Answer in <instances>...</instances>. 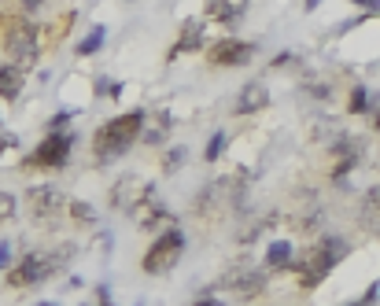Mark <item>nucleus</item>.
Returning a JSON list of instances; mask_svg holds the SVG:
<instances>
[{
  "label": "nucleus",
  "instance_id": "423d86ee",
  "mask_svg": "<svg viewBox=\"0 0 380 306\" xmlns=\"http://www.w3.org/2000/svg\"><path fill=\"white\" fill-rule=\"evenodd\" d=\"M74 141L78 137L71 133V129H63V133H48L26 155V166H34V170H63L67 159H71V151H74Z\"/></svg>",
  "mask_w": 380,
  "mask_h": 306
},
{
  "label": "nucleus",
  "instance_id": "9b49d317",
  "mask_svg": "<svg viewBox=\"0 0 380 306\" xmlns=\"http://www.w3.org/2000/svg\"><path fill=\"white\" fill-rule=\"evenodd\" d=\"M144 192H148V185L137 178V173H122V178L115 181V188H111V207L122 210V214H130L140 203Z\"/></svg>",
  "mask_w": 380,
  "mask_h": 306
},
{
  "label": "nucleus",
  "instance_id": "aec40b11",
  "mask_svg": "<svg viewBox=\"0 0 380 306\" xmlns=\"http://www.w3.org/2000/svg\"><path fill=\"white\" fill-rule=\"evenodd\" d=\"M71 222L81 225V229H93V225H96V207L86 203V200H74V203H71Z\"/></svg>",
  "mask_w": 380,
  "mask_h": 306
},
{
  "label": "nucleus",
  "instance_id": "5701e85b",
  "mask_svg": "<svg viewBox=\"0 0 380 306\" xmlns=\"http://www.w3.org/2000/svg\"><path fill=\"white\" fill-rule=\"evenodd\" d=\"M166 129H170V115H159V122H155L152 129H140V141H144V144H163Z\"/></svg>",
  "mask_w": 380,
  "mask_h": 306
},
{
  "label": "nucleus",
  "instance_id": "72a5a7b5",
  "mask_svg": "<svg viewBox=\"0 0 380 306\" xmlns=\"http://www.w3.org/2000/svg\"><path fill=\"white\" fill-rule=\"evenodd\" d=\"M19 4H23V8H26V11H37V8H41V4H45V0H19Z\"/></svg>",
  "mask_w": 380,
  "mask_h": 306
},
{
  "label": "nucleus",
  "instance_id": "f704fd0d",
  "mask_svg": "<svg viewBox=\"0 0 380 306\" xmlns=\"http://www.w3.org/2000/svg\"><path fill=\"white\" fill-rule=\"evenodd\" d=\"M303 4H307V11H314V8H318V4H322V0H303Z\"/></svg>",
  "mask_w": 380,
  "mask_h": 306
},
{
  "label": "nucleus",
  "instance_id": "20e7f679",
  "mask_svg": "<svg viewBox=\"0 0 380 306\" xmlns=\"http://www.w3.org/2000/svg\"><path fill=\"white\" fill-rule=\"evenodd\" d=\"M181 255H185V233H181V229H166V233L155 240V244L144 251L140 270H144L148 277H163L166 270L178 266Z\"/></svg>",
  "mask_w": 380,
  "mask_h": 306
},
{
  "label": "nucleus",
  "instance_id": "393cba45",
  "mask_svg": "<svg viewBox=\"0 0 380 306\" xmlns=\"http://www.w3.org/2000/svg\"><path fill=\"white\" fill-rule=\"evenodd\" d=\"M11 214H15V195L11 192H0V225H4Z\"/></svg>",
  "mask_w": 380,
  "mask_h": 306
},
{
  "label": "nucleus",
  "instance_id": "f03ea898",
  "mask_svg": "<svg viewBox=\"0 0 380 306\" xmlns=\"http://www.w3.org/2000/svg\"><path fill=\"white\" fill-rule=\"evenodd\" d=\"M144 118H148V111H125V115H115V118H108L96 133H93V155H96V163H111V159H118V155H125L137 141H140V129H144Z\"/></svg>",
  "mask_w": 380,
  "mask_h": 306
},
{
  "label": "nucleus",
  "instance_id": "bb28decb",
  "mask_svg": "<svg viewBox=\"0 0 380 306\" xmlns=\"http://www.w3.org/2000/svg\"><path fill=\"white\" fill-rule=\"evenodd\" d=\"M71 118H74L71 111H59V115H56V118H52V122H48L45 129H48V133H63V126H67Z\"/></svg>",
  "mask_w": 380,
  "mask_h": 306
},
{
  "label": "nucleus",
  "instance_id": "c85d7f7f",
  "mask_svg": "<svg viewBox=\"0 0 380 306\" xmlns=\"http://www.w3.org/2000/svg\"><path fill=\"white\" fill-rule=\"evenodd\" d=\"M188 306H225V299H218V295H200V299H192Z\"/></svg>",
  "mask_w": 380,
  "mask_h": 306
},
{
  "label": "nucleus",
  "instance_id": "9d476101",
  "mask_svg": "<svg viewBox=\"0 0 380 306\" xmlns=\"http://www.w3.org/2000/svg\"><path fill=\"white\" fill-rule=\"evenodd\" d=\"M266 273L262 270H244V266H237V270H229L225 277H222V284L218 288H229V292H237L240 299H255L262 288H266Z\"/></svg>",
  "mask_w": 380,
  "mask_h": 306
},
{
  "label": "nucleus",
  "instance_id": "b1692460",
  "mask_svg": "<svg viewBox=\"0 0 380 306\" xmlns=\"http://www.w3.org/2000/svg\"><path fill=\"white\" fill-rule=\"evenodd\" d=\"M222 148H225V129H218V133L207 141V151H203V159H207V163H218V159H222Z\"/></svg>",
  "mask_w": 380,
  "mask_h": 306
},
{
  "label": "nucleus",
  "instance_id": "f8f14e48",
  "mask_svg": "<svg viewBox=\"0 0 380 306\" xmlns=\"http://www.w3.org/2000/svg\"><path fill=\"white\" fill-rule=\"evenodd\" d=\"M332 181L340 185V181H347V173L358 166V159H362V144L358 141H351V137H344L340 144H336V151H332Z\"/></svg>",
  "mask_w": 380,
  "mask_h": 306
},
{
  "label": "nucleus",
  "instance_id": "c9c22d12",
  "mask_svg": "<svg viewBox=\"0 0 380 306\" xmlns=\"http://www.w3.org/2000/svg\"><path fill=\"white\" fill-rule=\"evenodd\" d=\"M37 306H59V302H37Z\"/></svg>",
  "mask_w": 380,
  "mask_h": 306
},
{
  "label": "nucleus",
  "instance_id": "4be33fe9",
  "mask_svg": "<svg viewBox=\"0 0 380 306\" xmlns=\"http://www.w3.org/2000/svg\"><path fill=\"white\" fill-rule=\"evenodd\" d=\"M185 159H188V148H181V144H174L170 151L163 155V173L170 178V173H178L181 166H185Z\"/></svg>",
  "mask_w": 380,
  "mask_h": 306
},
{
  "label": "nucleus",
  "instance_id": "2f4dec72",
  "mask_svg": "<svg viewBox=\"0 0 380 306\" xmlns=\"http://www.w3.org/2000/svg\"><path fill=\"white\" fill-rule=\"evenodd\" d=\"M19 141L11 137V133H4V129H0V151H4V148H15Z\"/></svg>",
  "mask_w": 380,
  "mask_h": 306
},
{
  "label": "nucleus",
  "instance_id": "2eb2a0df",
  "mask_svg": "<svg viewBox=\"0 0 380 306\" xmlns=\"http://www.w3.org/2000/svg\"><path fill=\"white\" fill-rule=\"evenodd\" d=\"M203 45V26L196 23V19H188V23L181 26V37H178V45L166 52V59H174V56H181V52H196Z\"/></svg>",
  "mask_w": 380,
  "mask_h": 306
},
{
  "label": "nucleus",
  "instance_id": "7c9ffc66",
  "mask_svg": "<svg viewBox=\"0 0 380 306\" xmlns=\"http://www.w3.org/2000/svg\"><path fill=\"white\" fill-rule=\"evenodd\" d=\"M96 292H100V302H96V306H115V302H111V292H108V284H100Z\"/></svg>",
  "mask_w": 380,
  "mask_h": 306
},
{
  "label": "nucleus",
  "instance_id": "6e6552de",
  "mask_svg": "<svg viewBox=\"0 0 380 306\" xmlns=\"http://www.w3.org/2000/svg\"><path fill=\"white\" fill-rule=\"evenodd\" d=\"M255 59V45L251 41H237V37H222V41H215L210 45V52H207V63L210 67H247V63Z\"/></svg>",
  "mask_w": 380,
  "mask_h": 306
},
{
  "label": "nucleus",
  "instance_id": "4468645a",
  "mask_svg": "<svg viewBox=\"0 0 380 306\" xmlns=\"http://www.w3.org/2000/svg\"><path fill=\"white\" fill-rule=\"evenodd\" d=\"M247 11V0H207V15L218 23H240Z\"/></svg>",
  "mask_w": 380,
  "mask_h": 306
},
{
  "label": "nucleus",
  "instance_id": "6ab92c4d",
  "mask_svg": "<svg viewBox=\"0 0 380 306\" xmlns=\"http://www.w3.org/2000/svg\"><path fill=\"white\" fill-rule=\"evenodd\" d=\"M103 37H108V26H93L86 37L78 41V56H96L103 49Z\"/></svg>",
  "mask_w": 380,
  "mask_h": 306
},
{
  "label": "nucleus",
  "instance_id": "a211bd4d",
  "mask_svg": "<svg viewBox=\"0 0 380 306\" xmlns=\"http://www.w3.org/2000/svg\"><path fill=\"white\" fill-rule=\"evenodd\" d=\"M376 214H380V188L373 185V188L366 192V203H362V225H366L369 233H376Z\"/></svg>",
  "mask_w": 380,
  "mask_h": 306
},
{
  "label": "nucleus",
  "instance_id": "39448f33",
  "mask_svg": "<svg viewBox=\"0 0 380 306\" xmlns=\"http://www.w3.org/2000/svg\"><path fill=\"white\" fill-rule=\"evenodd\" d=\"M4 49L11 56V67L15 71H30L37 56H41V34L30 26V23H8V34H4Z\"/></svg>",
  "mask_w": 380,
  "mask_h": 306
},
{
  "label": "nucleus",
  "instance_id": "473e14b6",
  "mask_svg": "<svg viewBox=\"0 0 380 306\" xmlns=\"http://www.w3.org/2000/svg\"><path fill=\"white\" fill-rule=\"evenodd\" d=\"M354 4L362 8V11H376V8H380V0H354Z\"/></svg>",
  "mask_w": 380,
  "mask_h": 306
},
{
  "label": "nucleus",
  "instance_id": "c756f323",
  "mask_svg": "<svg viewBox=\"0 0 380 306\" xmlns=\"http://www.w3.org/2000/svg\"><path fill=\"white\" fill-rule=\"evenodd\" d=\"M11 266V244L4 240V244H0V270H8Z\"/></svg>",
  "mask_w": 380,
  "mask_h": 306
},
{
  "label": "nucleus",
  "instance_id": "ddd939ff",
  "mask_svg": "<svg viewBox=\"0 0 380 306\" xmlns=\"http://www.w3.org/2000/svg\"><path fill=\"white\" fill-rule=\"evenodd\" d=\"M266 103H269L266 81H247L240 89V96H237V103H233V115H255V111H262Z\"/></svg>",
  "mask_w": 380,
  "mask_h": 306
},
{
  "label": "nucleus",
  "instance_id": "7ed1b4c3",
  "mask_svg": "<svg viewBox=\"0 0 380 306\" xmlns=\"http://www.w3.org/2000/svg\"><path fill=\"white\" fill-rule=\"evenodd\" d=\"M344 255H347V240L344 236H322L318 244H314L299 262H292V266H295V273H299L303 288H318V284L344 262Z\"/></svg>",
  "mask_w": 380,
  "mask_h": 306
},
{
  "label": "nucleus",
  "instance_id": "dca6fc26",
  "mask_svg": "<svg viewBox=\"0 0 380 306\" xmlns=\"http://www.w3.org/2000/svg\"><path fill=\"white\" fill-rule=\"evenodd\" d=\"M292 262H295V248L288 244V240H273V244L266 248V270H269V273L288 270Z\"/></svg>",
  "mask_w": 380,
  "mask_h": 306
},
{
  "label": "nucleus",
  "instance_id": "f3484780",
  "mask_svg": "<svg viewBox=\"0 0 380 306\" xmlns=\"http://www.w3.org/2000/svg\"><path fill=\"white\" fill-rule=\"evenodd\" d=\"M19 93H23V71L4 63L0 67V100H19Z\"/></svg>",
  "mask_w": 380,
  "mask_h": 306
},
{
  "label": "nucleus",
  "instance_id": "1a4fd4ad",
  "mask_svg": "<svg viewBox=\"0 0 380 306\" xmlns=\"http://www.w3.org/2000/svg\"><path fill=\"white\" fill-rule=\"evenodd\" d=\"M130 218H133V222L140 225V229H159V225H166V222H170V207H166L163 200H159V192L152 188V185H148V192L140 195V203L130 210Z\"/></svg>",
  "mask_w": 380,
  "mask_h": 306
},
{
  "label": "nucleus",
  "instance_id": "f257e3e1",
  "mask_svg": "<svg viewBox=\"0 0 380 306\" xmlns=\"http://www.w3.org/2000/svg\"><path fill=\"white\" fill-rule=\"evenodd\" d=\"M74 258V244H59V248H37V251H26L23 258L8 266V288H37V284L52 280L56 273H63Z\"/></svg>",
  "mask_w": 380,
  "mask_h": 306
},
{
  "label": "nucleus",
  "instance_id": "412c9836",
  "mask_svg": "<svg viewBox=\"0 0 380 306\" xmlns=\"http://www.w3.org/2000/svg\"><path fill=\"white\" fill-rule=\"evenodd\" d=\"M376 100V96H373ZM369 89H366V85H354V89H351V100H347V111L351 115H369Z\"/></svg>",
  "mask_w": 380,
  "mask_h": 306
},
{
  "label": "nucleus",
  "instance_id": "0eeeda50",
  "mask_svg": "<svg viewBox=\"0 0 380 306\" xmlns=\"http://www.w3.org/2000/svg\"><path fill=\"white\" fill-rule=\"evenodd\" d=\"M26 207H30V218L37 225H56L59 218H63V210H67V195H63L59 188H48V185H37V188H30V195H26Z\"/></svg>",
  "mask_w": 380,
  "mask_h": 306
},
{
  "label": "nucleus",
  "instance_id": "a878e982",
  "mask_svg": "<svg viewBox=\"0 0 380 306\" xmlns=\"http://www.w3.org/2000/svg\"><path fill=\"white\" fill-rule=\"evenodd\" d=\"M376 295H380V288H376V280L366 288V295L362 299H354V302H347V306H376Z\"/></svg>",
  "mask_w": 380,
  "mask_h": 306
},
{
  "label": "nucleus",
  "instance_id": "cd10ccee",
  "mask_svg": "<svg viewBox=\"0 0 380 306\" xmlns=\"http://www.w3.org/2000/svg\"><path fill=\"white\" fill-rule=\"evenodd\" d=\"M288 63H295V56H292V52H281V56H273L269 71H281V67H288Z\"/></svg>",
  "mask_w": 380,
  "mask_h": 306
}]
</instances>
